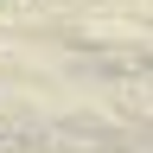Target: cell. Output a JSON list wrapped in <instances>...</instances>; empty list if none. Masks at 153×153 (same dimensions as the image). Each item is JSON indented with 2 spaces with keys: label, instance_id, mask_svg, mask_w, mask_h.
<instances>
[]
</instances>
